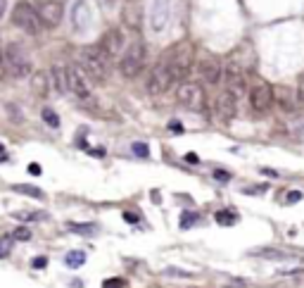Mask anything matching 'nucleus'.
Segmentation results:
<instances>
[{
  "mask_svg": "<svg viewBox=\"0 0 304 288\" xmlns=\"http://www.w3.org/2000/svg\"><path fill=\"white\" fill-rule=\"evenodd\" d=\"M76 62L90 81L105 83L109 79V57L100 50V45H83L76 55Z\"/></svg>",
  "mask_w": 304,
  "mask_h": 288,
  "instance_id": "f257e3e1",
  "label": "nucleus"
},
{
  "mask_svg": "<svg viewBox=\"0 0 304 288\" xmlns=\"http://www.w3.org/2000/svg\"><path fill=\"white\" fill-rule=\"evenodd\" d=\"M145 60H147V50H145V43L140 38H135L133 43H128V48L121 55V62H119V72L124 79H135L138 74L143 72Z\"/></svg>",
  "mask_w": 304,
  "mask_h": 288,
  "instance_id": "f03ea898",
  "label": "nucleus"
},
{
  "mask_svg": "<svg viewBox=\"0 0 304 288\" xmlns=\"http://www.w3.org/2000/svg\"><path fill=\"white\" fill-rule=\"evenodd\" d=\"M164 60L169 62L174 81H186V76L190 74V67H193V45L186 43V41L174 45L169 53L164 55Z\"/></svg>",
  "mask_w": 304,
  "mask_h": 288,
  "instance_id": "7ed1b4c3",
  "label": "nucleus"
},
{
  "mask_svg": "<svg viewBox=\"0 0 304 288\" xmlns=\"http://www.w3.org/2000/svg\"><path fill=\"white\" fill-rule=\"evenodd\" d=\"M3 53H5V67H8L10 76H15V79H27V76H31L34 64H31V57H29V53L22 45L8 43Z\"/></svg>",
  "mask_w": 304,
  "mask_h": 288,
  "instance_id": "20e7f679",
  "label": "nucleus"
},
{
  "mask_svg": "<svg viewBox=\"0 0 304 288\" xmlns=\"http://www.w3.org/2000/svg\"><path fill=\"white\" fill-rule=\"evenodd\" d=\"M12 24L19 27L22 31H27L29 36H36L43 29V22L38 17V10L34 5H29L27 0H22V3H17L12 8Z\"/></svg>",
  "mask_w": 304,
  "mask_h": 288,
  "instance_id": "39448f33",
  "label": "nucleus"
},
{
  "mask_svg": "<svg viewBox=\"0 0 304 288\" xmlns=\"http://www.w3.org/2000/svg\"><path fill=\"white\" fill-rule=\"evenodd\" d=\"M176 98H179V103L183 108L193 110V112H202L207 105L205 88L197 81H181L179 88H176Z\"/></svg>",
  "mask_w": 304,
  "mask_h": 288,
  "instance_id": "423d86ee",
  "label": "nucleus"
},
{
  "mask_svg": "<svg viewBox=\"0 0 304 288\" xmlns=\"http://www.w3.org/2000/svg\"><path fill=\"white\" fill-rule=\"evenodd\" d=\"M174 83V76H171V69H169V62L160 57V62L152 67L150 76H147V83H145V88L150 95H162L164 90H169V86Z\"/></svg>",
  "mask_w": 304,
  "mask_h": 288,
  "instance_id": "0eeeda50",
  "label": "nucleus"
},
{
  "mask_svg": "<svg viewBox=\"0 0 304 288\" xmlns=\"http://www.w3.org/2000/svg\"><path fill=\"white\" fill-rule=\"evenodd\" d=\"M247 98H250L252 112L266 115L268 110L273 108V103H276V93H273V88H271L266 81H257V83H252L250 95H247Z\"/></svg>",
  "mask_w": 304,
  "mask_h": 288,
  "instance_id": "6e6552de",
  "label": "nucleus"
},
{
  "mask_svg": "<svg viewBox=\"0 0 304 288\" xmlns=\"http://www.w3.org/2000/svg\"><path fill=\"white\" fill-rule=\"evenodd\" d=\"M214 112L221 124H231L238 115V93H233L231 88L221 90L214 100Z\"/></svg>",
  "mask_w": 304,
  "mask_h": 288,
  "instance_id": "1a4fd4ad",
  "label": "nucleus"
},
{
  "mask_svg": "<svg viewBox=\"0 0 304 288\" xmlns=\"http://www.w3.org/2000/svg\"><path fill=\"white\" fill-rule=\"evenodd\" d=\"M171 17V3L169 0H152L150 12H147V22H150L152 34H162Z\"/></svg>",
  "mask_w": 304,
  "mask_h": 288,
  "instance_id": "9d476101",
  "label": "nucleus"
},
{
  "mask_svg": "<svg viewBox=\"0 0 304 288\" xmlns=\"http://www.w3.org/2000/svg\"><path fill=\"white\" fill-rule=\"evenodd\" d=\"M36 10H38L41 22H43V27H48V29L57 27L64 17V5L60 0H41Z\"/></svg>",
  "mask_w": 304,
  "mask_h": 288,
  "instance_id": "9b49d317",
  "label": "nucleus"
},
{
  "mask_svg": "<svg viewBox=\"0 0 304 288\" xmlns=\"http://www.w3.org/2000/svg\"><path fill=\"white\" fill-rule=\"evenodd\" d=\"M93 24V12H90L88 0H74L72 5V27L76 34H86Z\"/></svg>",
  "mask_w": 304,
  "mask_h": 288,
  "instance_id": "f8f14e48",
  "label": "nucleus"
},
{
  "mask_svg": "<svg viewBox=\"0 0 304 288\" xmlns=\"http://www.w3.org/2000/svg\"><path fill=\"white\" fill-rule=\"evenodd\" d=\"M69 93L76 95V100L81 103H90L93 100V90H90L88 81H86V76L81 74V67H69Z\"/></svg>",
  "mask_w": 304,
  "mask_h": 288,
  "instance_id": "ddd939ff",
  "label": "nucleus"
},
{
  "mask_svg": "<svg viewBox=\"0 0 304 288\" xmlns=\"http://www.w3.org/2000/svg\"><path fill=\"white\" fill-rule=\"evenodd\" d=\"M197 74H200V79L209 86H214L224 79V69H221V64L216 62L214 57H202L200 62H197Z\"/></svg>",
  "mask_w": 304,
  "mask_h": 288,
  "instance_id": "4468645a",
  "label": "nucleus"
},
{
  "mask_svg": "<svg viewBox=\"0 0 304 288\" xmlns=\"http://www.w3.org/2000/svg\"><path fill=\"white\" fill-rule=\"evenodd\" d=\"M100 50L107 55L109 60H114L116 55L124 50V36H121V31L119 29H109V31H105L102 34V38H100Z\"/></svg>",
  "mask_w": 304,
  "mask_h": 288,
  "instance_id": "2eb2a0df",
  "label": "nucleus"
},
{
  "mask_svg": "<svg viewBox=\"0 0 304 288\" xmlns=\"http://www.w3.org/2000/svg\"><path fill=\"white\" fill-rule=\"evenodd\" d=\"M224 79H226V86H228L233 93L240 95L242 90H245V72H242L235 62H228V67H226V72H224Z\"/></svg>",
  "mask_w": 304,
  "mask_h": 288,
  "instance_id": "dca6fc26",
  "label": "nucleus"
},
{
  "mask_svg": "<svg viewBox=\"0 0 304 288\" xmlns=\"http://www.w3.org/2000/svg\"><path fill=\"white\" fill-rule=\"evenodd\" d=\"M53 86L60 93H69V67H62V64H53Z\"/></svg>",
  "mask_w": 304,
  "mask_h": 288,
  "instance_id": "f3484780",
  "label": "nucleus"
},
{
  "mask_svg": "<svg viewBox=\"0 0 304 288\" xmlns=\"http://www.w3.org/2000/svg\"><path fill=\"white\" fill-rule=\"evenodd\" d=\"M48 86H50V81H48V74L45 72H36L31 76V88H34V93H36L38 98L48 95Z\"/></svg>",
  "mask_w": 304,
  "mask_h": 288,
  "instance_id": "a211bd4d",
  "label": "nucleus"
},
{
  "mask_svg": "<svg viewBox=\"0 0 304 288\" xmlns=\"http://www.w3.org/2000/svg\"><path fill=\"white\" fill-rule=\"evenodd\" d=\"M124 22H126V27L140 29V8H138V5H126L124 8Z\"/></svg>",
  "mask_w": 304,
  "mask_h": 288,
  "instance_id": "6ab92c4d",
  "label": "nucleus"
},
{
  "mask_svg": "<svg viewBox=\"0 0 304 288\" xmlns=\"http://www.w3.org/2000/svg\"><path fill=\"white\" fill-rule=\"evenodd\" d=\"M64 262H67V267H69V269H79V267H83V264H86V252H83V250L67 252Z\"/></svg>",
  "mask_w": 304,
  "mask_h": 288,
  "instance_id": "aec40b11",
  "label": "nucleus"
},
{
  "mask_svg": "<svg viewBox=\"0 0 304 288\" xmlns=\"http://www.w3.org/2000/svg\"><path fill=\"white\" fill-rule=\"evenodd\" d=\"M214 219H216V224H221V226H233L238 222V215L233 210H219L214 215Z\"/></svg>",
  "mask_w": 304,
  "mask_h": 288,
  "instance_id": "412c9836",
  "label": "nucleus"
},
{
  "mask_svg": "<svg viewBox=\"0 0 304 288\" xmlns=\"http://www.w3.org/2000/svg\"><path fill=\"white\" fill-rule=\"evenodd\" d=\"M67 229L72 234H79V236H93L95 234V224H79V222H69Z\"/></svg>",
  "mask_w": 304,
  "mask_h": 288,
  "instance_id": "4be33fe9",
  "label": "nucleus"
},
{
  "mask_svg": "<svg viewBox=\"0 0 304 288\" xmlns=\"http://www.w3.org/2000/svg\"><path fill=\"white\" fill-rule=\"evenodd\" d=\"M12 188L17 190V193H24V196H31V198H45V193L36 186H29V183H15Z\"/></svg>",
  "mask_w": 304,
  "mask_h": 288,
  "instance_id": "5701e85b",
  "label": "nucleus"
},
{
  "mask_svg": "<svg viewBox=\"0 0 304 288\" xmlns=\"http://www.w3.org/2000/svg\"><path fill=\"white\" fill-rule=\"evenodd\" d=\"M41 117L45 119V124L48 126H53V129H57L60 126V117H57V112L50 108H43V112H41Z\"/></svg>",
  "mask_w": 304,
  "mask_h": 288,
  "instance_id": "b1692460",
  "label": "nucleus"
},
{
  "mask_svg": "<svg viewBox=\"0 0 304 288\" xmlns=\"http://www.w3.org/2000/svg\"><path fill=\"white\" fill-rule=\"evenodd\" d=\"M12 243H15V236H3L0 238V257H8L10 250H12Z\"/></svg>",
  "mask_w": 304,
  "mask_h": 288,
  "instance_id": "393cba45",
  "label": "nucleus"
},
{
  "mask_svg": "<svg viewBox=\"0 0 304 288\" xmlns=\"http://www.w3.org/2000/svg\"><path fill=\"white\" fill-rule=\"evenodd\" d=\"M12 236H15V241H31V231H29L27 226H19V229H15V231H12Z\"/></svg>",
  "mask_w": 304,
  "mask_h": 288,
  "instance_id": "a878e982",
  "label": "nucleus"
},
{
  "mask_svg": "<svg viewBox=\"0 0 304 288\" xmlns=\"http://www.w3.org/2000/svg\"><path fill=\"white\" fill-rule=\"evenodd\" d=\"M195 222H197L195 212H183V217H181V226H183V229H188V226L195 224Z\"/></svg>",
  "mask_w": 304,
  "mask_h": 288,
  "instance_id": "bb28decb",
  "label": "nucleus"
},
{
  "mask_svg": "<svg viewBox=\"0 0 304 288\" xmlns=\"http://www.w3.org/2000/svg\"><path fill=\"white\" fill-rule=\"evenodd\" d=\"M131 150H133V155H138V157H147V155H150V150H147V145L145 143H133L131 145Z\"/></svg>",
  "mask_w": 304,
  "mask_h": 288,
  "instance_id": "cd10ccee",
  "label": "nucleus"
},
{
  "mask_svg": "<svg viewBox=\"0 0 304 288\" xmlns=\"http://www.w3.org/2000/svg\"><path fill=\"white\" fill-rule=\"evenodd\" d=\"M102 288H126L124 279H105L102 281Z\"/></svg>",
  "mask_w": 304,
  "mask_h": 288,
  "instance_id": "c85d7f7f",
  "label": "nucleus"
},
{
  "mask_svg": "<svg viewBox=\"0 0 304 288\" xmlns=\"http://www.w3.org/2000/svg\"><path fill=\"white\" fill-rule=\"evenodd\" d=\"M15 217L19 222H36V219H41V215H36V212H17Z\"/></svg>",
  "mask_w": 304,
  "mask_h": 288,
  "instance_id": "c756f323",
  "label": "nucleus"
},
{
  "mask_svg": "<svg viewBox=\"0 0 304 288\" xmlns=\"http://www.w3.org/2000/svg\"><path fill=\"white\" fill-rule=\"evenodd\" d=\"M214 179H216V181H221V183H228V181H231V171H226V169H214Z\"/></svg>",
  "mask_w": 304,
  "mask_h": 288,
  "instance_id": "7c9ffc66",
  "label": "nucleus"
},
{
  "mask_svg": "<svg viewBox=\"0 0 304 288\" xmlns=\"http://www.w3.org/2000/svg\"><path fill=\"white\" fill-rule=\"evenodd\" d=\"M290 100H292V98H290V93H285V95H283V98L278 100V103H280V108H283V110H292L295 105H292Z\"/></svg>",
  "mask_w": 304,
  "mask_h": 288,
  "instance_id": "2f4dec72",
  "label": "nucleus"
},
{
  "mask_svg": "<svg viewBox=\"0 0 304 288\" xmlns=\"http://www.w3.org/2000/svg\"><path fill=\"white\" fill-rule=\"evenodd\" d=\"M287 196H290V198H287V203H299V200L304 198V193H302V190H290Z\"/></svg>",
  "mask_w": 304,
  "mask_h": 288,
  "instance_id": "473e14b6",
  "label": "nucleus"
},
{
  "mask_svg": "<svg viewBox=\"0 0 304 288\" xmlns=\"http://www.w3.org/2000/svg\"><path fill=\"white\" fill-rule=\"evenodd\" d=\"M124 222H128V224H135V222H138V215H135V212H124Z\"/></svg>",
  "mask_w": 304,
  "mask_h": 288,
  "instance_id": "72a5a7b5",
  "label": "nucleus"
},
{
  "mask_svg": "<svg viewBox=\"0 0 304 288\" xmlns=\"http://www.w3.org/2000/svg\"><path fill=\"white\" fill-rule=\"evenodd\" d=\"M31 264H34L36 269H43L45 264H48V260H45V257H34V262H31Z\"/></svg>",
  "mask_w": 304,
  "mask_h": 288,
  "instance_id": "f704fd0d",
  "label": "nucleus"
},
{
  "mask_svg": "<svg viewBox=\"0 0 304 288\" xmlns=\"http://www.w3.org/2000/svg\"><path fill=\"white\" fill-rule=\"evenodd\" d=\"M29 171H31V174H38V176H41V171H43V169H41V164L31 162V164H29Z\"/></svg>",
  "mask_w": 304,
  "mask_h": 288,
  "instance_id": "c9c22d12",
  "label": "nucleus"
},
{
  "mask_svg": "<svg viewBox=\"0 0 304 288\" xmlns=\"http://www.w3.org/2000/svg\"><path fill=\"white\" fill-rule=\"evenodd\" d=\"M167 274H174V276H190L188 271H181V269H167Z\"/></svg>",
  "mask_w": 304,
  "mask_h": 288,
  "instance_id": "e433bc0d",
  "label": "nucleus"
},
{
  "mask_svg": "<svg viewBox=\"0 0 304 288\" xmlns=\"http://www.w3.org/2000/svg\"><path fill=\"white\" fill-rule=\"evenodd\" d=\"M186 162H193V164H197V162H200V157H197L195 153H188V155H186Z\"/></svg>",
  "mask_w": 304,
  "mask_h": 288,
  "instance_id": "4c0bfd02",
  "label": "nucleus"
},
{
  "mask_svg": "<svg viewBox=\"0 0 304 288\" xmlns=\"http://www.w3.org/2000/svg\"><path fill=\"white\" fill-rule=\"evenodd\" d=\"M5 10H8V0H0V19L5 17Z\"/></svg>",
  "mask_w": 304,
  "mask_h": 288,
  "instance_id": "58836bf2",
  "label": "nucleus"
},
{
  "mask_svg": "<svg viewBox=\"0 0 304 288\" xmlns=\"http://www.w3.org/2000/svg\"><path fill=\"white\" fill-rule=\"evenodd\" d=\"M3 150H5V148H3V145H0V155H3Z\"/></svg>",
  "mask_w": 304,
  "mask_h": 288,
  "instance_id": "ea45409f",
  "label": "nucleus"
}]
</instances>
